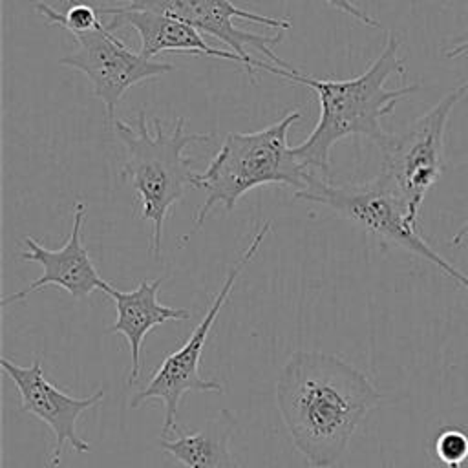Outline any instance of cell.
<instances>
[{"mask_svg": "<svg viewBox=\"0 0 468 468\" xmlns=\"http://www.w3.org/2000/svg\"><path fill=\"white\" fill-rule=\"evenodd\" d=\"M274 393L289 439L311 468H333L382 400L371 380L344 358L303 349L285 360Z\"/></svg>", "mask_w": 468, "mask_h": 468, "instance_id": "1", "label": "cell"}, {"mask_svg": "<svg viewBox=\"0 0 468 468\" xmlns=\"http://www.w3.org/2000/svg\"><path fill=\"white\" fill-rule=\"evenodd\" d=\"M399 37L388 33L382 51L367 69L344 80L316 79L292 66L280 68L256 58V68L294 84L307 86L318 97L320 117L314 130L303 143L292 146V154L309 172L329 176L333 146L351 135H364L378 148L388 143L391 133L382 128V119L391 115L400 101L420 90V84L386 88L391 75L406 73V64L399 57Z\"/></svg>", "mask_w": 468, "mask_h": 468, "instance_id": "2", "label": "cell"}, {"mask_svg": "<svg viewBox=\"0 0 468 468\" xmlns=\"http://www.w3.org/2000/svg\"><path fill=\"white\" fill-rule=\"evenodd\" d=\"M185 122V117H179L172 132H166L163 122L154 119V132H150L143 110L137 112L133 122L117 117L113 121L115 133L126 150L121 177L132 185L141 218L152 223L150 252L155 260L161 258L163 225L168 210L183 199L188 188H196V172L185 150L212 137L210 133H188Z\"/></svg>", "mask_w": 468, "mask_h": 468, "instance_id": "3", "label": "cell"}, {"mask_svg": "<svg viewBox=\"0 0 468 468\" xmlns=\"http://www.w3.org/2000/svg\"><path fill=\"white\" fill-rule=\"evenodd\" d=\"M300 117L302 112L294 108L267 128L225 135L208 166L196 172V188H203L207 196L194 216L190 234L201 229L212 208L223 207L225 212H230L256 186L285 185L294 192L305 186L311 172L296 159L287 143L289 130Z\"/></svg>", "mask_w": 468, "mask_h": 468, "instance_id": "4", "label": "cell"}, {"mask_svg": "<svg viewBox=\"0 0 468 468\" xmlns=\"http://www.w3.org/2000/svg\"><path fill=\"white\" fill-rule=\"evenodd\" d=\"M296 199L324 205L340 218L364 229L378 238L382 243L400 247L430 263L441 272L468 289V274L441 256L410 221L408 207L395 183L378 174L366 183L336 185L322 176L311 172L302 190L294 192Z\"/></svg>", "mask_w": 468, "mask_h": 468, "instance_id": "5", "label": "cell"}, {"mask_svg": "<svg viewBox=\"0 0 468 468\" xmlns=\"http://www.w3.org/2000/svg\"><path fill=\"white\" fill-rule=\"evenodd\" d=\"M271 225H272L271 221H265L258 229V232L250 239L249 247L243 250V254L229 269V274L225 276V282H223L221 289L214 296V300L208 305L201 322L190 333L188 340L177 351H174L172 355H168L161 362L157 371L152 375V378L148 380V384L141 391L132 395V399H130V408L132 410L139 408L141 404H144L146 400H152V399H157V400L163 402L165 415H163L161 439H168L170 433H177V426H176L177 408H179L181 399L186 393H190V391H196V393H221L223 391V386L218 380L205 378L199 371L203 347H205V342L210 335V329H212L219 311L223 309V305L227 303V300H229V296L234 289V283H236L238 276L256 256L261 241L265 239V236L271 230Z\"/></svg>", "mask_w": 468, "mask_h": 468, "instance_id": "6", "label": "cell"}, {"mask_svg": "<svg viewBox=\"0 0 468 468\" xmlns=\"http://www.w3.org/2000/svg\"><path fill=\"white\" fill-rule=\"evenodd\" d=\"M468 93V79L452 88L435 106L410 124L400 135H391L382 150V174L402 194L408 216L417 225L426 194L444 168V133L452 110Z\"/></svg>", "mask_w": 468, "mask_h": 468, "instance_id": "7", "label": "cell"}, {"mask_svg": "<svg viewBox=\"0 0 468 468\" xmlns=\"http://www.w3.org/2000/svg\"><path fill=\"white\" fill-rule=\"evenodd\" d=\"M121 5L128 9H148L161 15L174 16L181 22H186L188 26L196 27L201 35H210L223 44L229 46L232 53H236L243 64L245 71L249 73V79L256 82L254 69H256V58L249 55L247 46L258 49L263 53L272 64L280 68H291L285 60H282L278 55L272 53L271 46L278 44L282 40V35H260L247 29H241L236 26V20H245L252 24L269 26L278 31L291 29L292 22L289 18H276L260 15L243 7L234 5L230 0H117Z\"/></svg>", "mask_w": 468, "mask_h": 468, "instance_id": "8", "label": "cell"}, {"mask_svg": "<svg viewBox=\"0 0 468 468\" xmlns=\"http://www.w3.org/2000/svg\"><path fill=\"white\" fill-rule=\"evenodd\" d=\"M77 51L62 57L60 66L80 71L90 82L93 95L104 104L108 126L115 121V108L122 95L141 84L174 71L170 62L148 60L139 51H132L106 26L75 35Z\"/></svg>", "mask_w": 468, "mask_h": 468, "instance_id": "9", "label": "cell"}, {"mask_svg": "<svg viewBox=\"0 0 468 468\" xmlns=\"http://www.w3.org/2000/svg\"><path fill=\"white\" fill-rule=\"evenodd\" d=\"M0 366L20 393V408L38 417L53 431V466L58 464L66 444H69L77 453H86L91 450V446L79 435L77 422L86 410L97 406L104 399V389H99L88 397H73L64 393L46 378L40 358H35L29 366H18L2 356Z\"/></svg>", "mask_w": 468, "mask_h": 468, "instance_id": "10", "label": "cell"}, {"mask_svg": "<svg viewBox=\"0 0 468 468\" xmlns=\"http://www.w3.org/2000/svg\"><path fill=\"white\" fill-rule=\"evenodd\" d=\"M86 218V205L79 201L73 207V227L69 232L68 241L60 249H46L42 247L35 238L26 236L24 245L27 250L20 252V258L24 261H35L42 267V276L31 282L27 287L7 294L2 298V307H7L9 303L20 302L27 298L31 292H37L48 285H55L64 289L69 296L75 300L88 298L93 291L101 289L106 292L110 283L101 278L97 272L90 252L82 241V225Z\"/></svg>", "mask_w": 468, "mask_h": 468, "instance_id": "11", "label": "cell"}, {"mask_svg": "<svg viewBox=\"0 0 468 468\" xmlns=\"http://www.w3.org/2000/svg\"><path fill=\"white\" fill-rule=\"evenodd\" d=\"M97 11L99 15L110 16L108 24H104L110 33L122 27L133 29L141 40L139 53L148 60H154V57L161 53L172 51V53H190L199 57L230 60L245 68L243 60L236 53L210 46L208 42H205V38L196 27L174 16L161 15L148 9H128L124 5L99 7Z\"/></svg>", "mask_w": 468, "mask_h": 468, "instance_id": "12", "label": "cell"}, {"mask_svg": "<svg viewBox=\"0 0 468 468\" xmlns=\"http://www.w3.org/2000/svg\"><path fill=\"white\" fill-rule=\"evenodd\" d=\"M163 282H165V276L155 280H141L133 291H119L112 285L106 289V296L113 300L115 311H117V318L106 329V333L124 335L130 346L132 371L128 377V386H133L137 382V377L141 371V346L144 336L155 325H161L170 320L183 322L192 316L188 309L163 305L157 300V292Z\"/></svg>", "mask_w": 468, "mask_h": 468, "instance_id": "13", "label": "cell"}, {"mask_svg": "<svg viewBox=\"0 0 468 468\" xmlns=\"http://www.w3.org/2000/svg\"><path fill=\"white\" fill-rule=\"evenodd\" d=\"M234 426V417L223 410L197 431L161 439L159 448L185 468H241L229 448Z\"/></svg>", "mask_w": 468, "mask_h": 468, "instance_id": "14", "label": "cell"}, {"mask_svg": "<svg viewBox=\"0 0 468 468\" xmlns=\"http://www.w3.org/2000/svg\"><path fill=\"white\" fill-rule=\"evenodd\" d=\"M64 2H66L64 11H58L44 2H37L35 9L46 20L48 26H58L69 31L73 37L93 31L102 26V20L99 18V11H95L91 5L80 0H64Z\"/></svg>", "mask_w": 468, "mask_h": 468, "instance_id": "15", "label": "cell"}, {"mask_svg": "<svg viewBox=\"0 0 468 468\" xmlns=\"http://www.w3.org/2000/svg\"><path fill=\"white\" fill-rule=\"evenodd\" d=\"M435 455L448 468H459L468 457V435L455 428L441 431L435 439Z\"/></svg>", "mask_w": 468, "mask_h": 468, "instance_id": "16", "label": "cell"}, {"mask_svg": "<svg viewBox=\"0 0 468 468\" xmlns=\"http://www.w3.org/2000/svg\"><path fill=\"white\" fill-rule=\"evenodd\" d=\"M324 2H327L333 9H336V11L344 13V15H347V16L355 18L356 22H360V24H364V26H367V27H375V29L380 27V22H378V20H375L373 16H369L367 13H364V11H362L360 7H356L351 0H324Z\"/></svg>", "mask_w": 468, "mask_h": 468, "instance_id": "17", "label": "cell"}, {"mask_svg": "<svg viewBox=\"0 0 468 468\" xmlns=\"http://www.w3.org/2000/svg\"><path fill=\"white\" fill-rule=\"evenodd\" d=\"M468 55V29L453 35L448 44L442 48V57L444 58H457V57H464Z\"/></svg>", "mask_w": 468, "mask_h": 468, "instance_id": "18", "label": "cell"}, {"mask_svg": "<svg viewBox=\"0 0 468 468\" xmlns=\"http://www.w3.org/2000/svg\"><path fill=\"white\" fill-rule=\"evenodd\" d=\"M468 236V219L457 229V232L453 234V238H452V247H459V245H463V241H464V238Z\"/></svg>", "mask_w": 468, "mask_h": 468, "instance_id": "19", "label": "cell"}, {"mask_svg": "<svg viewBox=\"0 0 468 468\" xmlns=\"http://www.w3.org/2000/svg\"><path fill=\"white\" fill-rule=\"evenodd\" d=\"M380 468H388V466H386V464H382V466H380Z\"/></svg>", "mask_w": 468, "mask_h": 468, "instance_id": "20", "label": "cell"}]
</instances>
